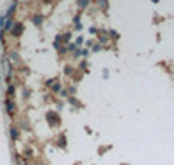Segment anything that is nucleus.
Returning <instances> with one entry per match:
<instances>
[{
  "instance_id": "obj_3",
  "label": "nucleus",
  "mask_w": 174,
  "mask_h": 165,
  "mask_svg": "<svg viewBox=\"0 0 174 165\" xmlns=\"http://www.w3.org/2000/svg\"><path fill=\"white\" fill-rule=\"evenodd\" d=\"M10 134H12V139H14V141H18V137H19V136H18V130H16V129H12V130H10Z\"/></svg>"
},
{
  "instance_id": "obj_2",
  "label": "nucleus",
  "mask_w": 174,
  "mask_h": 165,
  "mask_svg": "<svg viewBox=\"0 0 174 165\" xmlns=\"http://www.w3.org/2000/svg\"><path fill=\"white\" fill-rule=\"evenodd\" d=\"M5 106L9 108V113H14V110H16V106H14V104L10 103V101H7V103H5Z\"/></svg>"
},
{
  "instance_id": "obj_1",
  "label": "nucleus",
  "mask_w": 174,
  "mask_h": 165,
  "mask_svg": "<svg viewBox=\"0 0 174 165\" xmlns=\"http://www.w3.org/2000/svg\"><path fill=\"white\" fill-rule=\"evenodd\" d=\"M47 118H49V120H51V122H52L54 125H58V124H59V118H58V116H56L54 113H49V115H47Z\"/></svg>"
}]
</instances>
